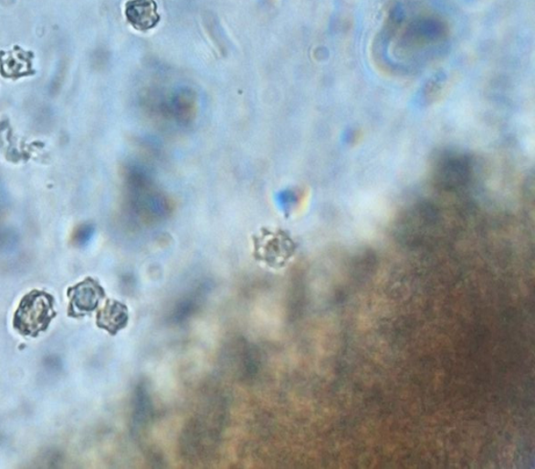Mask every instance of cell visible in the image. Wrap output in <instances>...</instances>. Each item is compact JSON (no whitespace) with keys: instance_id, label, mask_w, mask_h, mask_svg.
I'll list each match as a JSON object with an SVG mask.
<instances>
[{"instance_id":"6da1fadb","label":"cell","mask_w":535,"mask_h":469,"mask_svg":"<svg viewBox=\"0 0 535 469\" xmlns=\"http://www.w3.org/2000/svg\"><path fill=\"white\" fill-rule=\"evenodd\" d=\"M53 296L32 291L25 296L14 314L13 327L25 337H38L46 331L56 317Z\"/></svg>"},{"instance_id":"7a4b0ae2","label":"cell","mask_w":535,"mask_h":469,"mask_svg":"<svg viewBox=\"0 0 535 469\" xmlns=\"http://www.w3.org/2000/svg\"><path fill=\"white\" fill-rule=\"evenodd\" d=\"M68 297V315L81 318L98 308L105 297V292L96 280L87 278L83 283L69 288Z\"/></svg>"},{"instance_id":"3957f363","label":"cell","mask_w":535,"mask_h":469,"mask_svg":"<svg viewBox=\"0 0 535 469\" xmlns=\"http://www.w3.org/2000/svg\"><path fill=\"white\" fill-rule=\"evenodd\" d=\"M125 14L128 23L140 32L152 30L161 21L155 0H130Z\"/></svg>"},{"instance_id":"277c9868","label":"cell","mask_w":535,"mask_h":469,"mask_svg":"<svg viewBox=\"0 0 535 469\" xmlns=\"http://www.w3.org/2000/svg\"><path fill=\"white\" fill-rule=\"evenodd\" d=\"M128 320L127 307L115 300H108L105 307L99 310L97 316L98 327L112 336L117 335L121 329L124 328Z\"/></svg>"}]
</instances>
